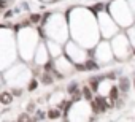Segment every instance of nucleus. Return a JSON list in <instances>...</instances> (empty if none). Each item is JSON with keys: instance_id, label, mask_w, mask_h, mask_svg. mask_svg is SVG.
Masks as SVG:
<instances>
[{"instance_id": "nucleus-7", "label": "nucleus", "mask_w": 135, "mask_h": 122, "mask_svg": "<svg viewBox=\"0 0 135 122\" xmlns=\"http://www.w3.org/2000/svg\"><path fill=\"white\" fill-rule=\"evenodd\" d=\"M37 86H38L37 79H32V81L29 83V87H27V89H29V90H35V89H37Z\"/></svg>"}, {"instance_id": "nucleus-8", "label": "nucleus", "mask_w": 135, "mask_h": 122, "mask_svg": "<svg viewBox=\"0 0 135 122\" xmlns=\"http://www.w3.org/2000/svg\"><path fill=\"white\" fill-rule=\"evenodd\" d=\"M83 95H84L88 100H92V95H91V90H89V87H84V89H83Z\"/></svg>"}, {"instance_id": "nucleus-2", "label": "nucleus", "mask_w": 135, "mask_h": 122, "mask_svg": "<svg viewBox=\"0 0 135 122\" xmlns=\"http://www.w3.org/2000/svg\"><path fill=\"white\" fill-rule=\"evenodd\" d=\"M13 92H2L0 94V103H3V105H10L13 101Z\"/></svg>"}, {"instance_id": "nucleus-13", "label": "nucleus", "mask_w": 135, "mask_h": 122, "mask_svg": "<svg viewBox=\"0 0 135 122\" xmlns=\"http://www.w3.org/2000/svg\"><path fill=\"white\" fill-rule=\"evenodd\" d=\"M18 120H30V116L26 113V114H21L19 117H18Z\"/></svg>"}, {"instance_id": "nucleus-5", "label": "nucleus", "mask_w": 135, "mask_h": 122, "mask_svg": "<svg viewBox=\"0 0 135 122\" xmlns=\"http://www.w3.org/2000/svg\"><path fill=\"white\" fill-rule=\"evenodd\" d=\"M67 90H69L70 94H76V92H78V86H76V83H72V84L69 86V89H67Z\"/></svg>"}, {"instance_id": "nucleus-15", "label": "nucleus", "mask_w": 135, "mask_h": 122, "mask_svg": "<svg viewBox=\"0 0 135 122\" xmlns=\"http://www.w3.org/2000/svg\"><path fill=\"white\" fill-rule=\"evenodd\" d=\"M121 89H122V90H127V89H129V87H127V79H122V81H121Z\"/></svg>"}, {"instance_id": "nucleus-14", "label": "nucleus", "mask_w": 135, "mask_h": 122, "mask_svg": "<svg viewBox=\"0 0 135 122\" xmlns=\"http://www.w3.org/2000/svg\"><path fill=\"white\" fill-rule=\"evenodd\" d=\"M33 109H35V103H33V101H30V103L27 105V113H32Z\"/></svg>"}, {"instance_id": "nucleus-17", "label": "nucleus", "mask_w": 135, "mask_h": 122, "mask_svg": "<svg viewBox=\"0 0 135 122\" xmlns=\"http://www.w3.org/2000/svg\"><path fill=\"white\" fill-rule=\"evenodd\" d=\"M11 14H13V13H11V11H7V13H5V18H10V16H11Z\"/></svg>"}, {"instance_id": "nucleus-11", "label": "nucleus", "mask_w": 135, "mask_h": 122, "mask_svg": "<svg viewBox=\"0 0 135 122\" xmlns=\"http://www.w3.org/2000/svg\"><path fill=\"white\" fill-rule=\"evenodd\" d=\"M97 86H99V79H91V87H92V90H97Z\"/></svg>"}, {"instance_id": "nucleus-4", "label": "nucleus", "mask_w": 135, "mask_h": 122, "mask_svg": "<svg viewBox=\"0 0 135 122\" xmlns=\"http://www.w3.org/2000/svg\"><path fill=\"white\" fill-rule=\"evenodd\" d=\"M41 83H43V84H51V83H52V78H51L48 73H45V75L41 76Z\"/></svg>"}, {"instance_id": "nucleus-9", "label": "nucleus", "mask_w": 135, "mask_h": 122, "mask_svg": "<svg viewBox=\"0 0 135 122\" xmlns=\"http://www.w3.org/2000/svg\"><path fill=\"white\" fill-rule=\"evenodd\" d=\"M41 119H45V113L43 111H37V116L33 117V120H41Z\"/></svg>"}, {"instance_id": "nucleus-10", "label": "nucleus", "mask_w": 135, "mask_h": 122, "mask_svg": "<svg viewBox=\"0 0 135 122\" xmlns=\"http://www.w3.org/2000/svg\"><path fill=\"white\" fill-rule=\"evenodd\" d=\"M38 21H40V14H30V22L37 24Z\"/></svg>"}, {"instance_id": "nucleus-16", "label": "nucleus", "mask_w": 135, "mask_h": 122, "mask_svg": "<svg viewBox=\"0 0 135 122\" xmlns=\"http://www.w3.org/2000/svg\"><path fill=\"white\" fill-rule=\"evenodd\" d=\"M13 95L21 97V95H22V90H19V89H13Z\"/></svg>"}, {"instance_id": "nucleus-12", "label": "nucleus", "mask_w": 135, "mask_h": 122, "mask_svg": "<svg viewBox=\"0 0 135 122\" xmlns=\"http://www.w3.org/2000/svg\"><path fill=\"white\" fill-rule=\"evenodd\" d=\"M86 68H89V70H95V68H97V65H95L94 62H91V60H89V62L86 64Z\"/></svg>"}, {"instance_id": "nucleus-6", "label": "nucleus", "mask_w": 135, "mask_h": 122, "mask_svg": "<svg viewBox=\"0 0 135 122\" xmlns=\"http://www.w3.org/2000/svg\"><path fill=\"white\" fill-rule=\"evenodd\" d=\"M110 98H111V101H114V100L118 98V89H116V87L111 89V92H110Z\"/></svg>"}, {"instance_id": "nucleus-3", "label": "nucleus", "mask_w": 135, "mask_h": 122, "mask_svg": "<svg viewBox=\"0 0 135 122\" xmlns=\"http://www.w3.org/2000/svg\"><path fill=\"white\" fill-rule=\"evenodd\" d=\"M48 117H49V119H57V117H60V111H59V109H51V111L48 113Z\"/></svg>"}, {"instance_id": "nucleus-1", "label": "nucleus", "mask_w": 135, "mask_h": 122, "mask_svg": "<svg viewBox=\"0 0 135 122\" xmlns=\"http://www.w3.org/2000/svg\"><path fill=\"white\" fill-rule=\"evenodd\" d=\"M92 109H94V113H103V111L107 109V103H105V100H103L102 97L94 98V100H92Z\"/></svg>"}]
</instances>
